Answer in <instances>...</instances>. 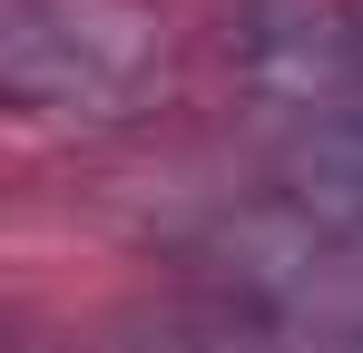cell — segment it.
<instances>
[{
  "label": "cell",
  "instance_id": "6da1fadb",
  "mask_svg": "<svg viewBox=\"0 0 363 353\" xmlns=\"http://www.w3.org/2000/svg\"><path fill=\"white\" fill-rule=\"evenodd\" d=\"M157 0H0V99L50 128H128L167 99Z\"/></svg>",
  "mask_w": 363,
  "mask_h": 353
},
{
  "label": "cell",
  "instance_id": "7a4b0ae2",
  "mask_svg": "<svg viewBox=\"0 0 363 353\" xmlns=\"http://www.w3.org/2000/svg\"><path fill=\"white\" fill-rule=\"evenodd\" d=\"M216 40H226L245 108H265L275 128L363 108L354 0H216Z\"/></svg>",
  "mask_w": 363,
  "mask_h": 353
},
{
  "label": "cell",
  "instance_id": "3957f363",
  "mask_svg": "<svg viewBox=\"0 0 363 353\" xmlns=\"http://www.w3.org/2000/svg\"><path fill=\"white\" fill-rule=\"evenodd\" d=\"M275 196L314 216V226L354 235L363 245V108L344 118H295V128H275Z\"/></svg>",
  "mask_w": 363,
  "mask_h": 353
},
{
  "label": "cell",
  "instance_id": "277c9868",
  "mask_svg": "<svg viewBox=\"0 0 363 353\" xmlns=\"http://www.w3.org/2000/svg\"><path fill=\"white\" fill-rule=\"evenodd\" d=\"M108 353H285V334L236 294H157V304L118 314Z\"/></svg>",
  "mask_w": 363,
  "mask_h": 353
},
{
  "label": "cell",
  "instance_id": "5b68a950",
  "mask_svg": "<svg viewBox=\"0 0 363 353\" xmlns=\"http://www.w3.org/2000/svg\"><path fill=\"white\" fill-rule=\"evenodd\" d=\"M314 353H363V334H344V344H314Z\"/></svg>",
  "mask_w": 363,
  "mask_h": 353
},
{
  "label": "cell",
  "instance_id": "8992f818",
  "mask_svg": "<svg viewBox=\"0 0 363 353\" xmlns=\"http://www.w3.org/2000/svg\"><path fill=\"white\" fill-rule=\"evenodd\" d=\"M354 30H363V0H354Z\"/></svg>",
  "mask_w": 363,
  "mask_h": 353
}]
</instances>
